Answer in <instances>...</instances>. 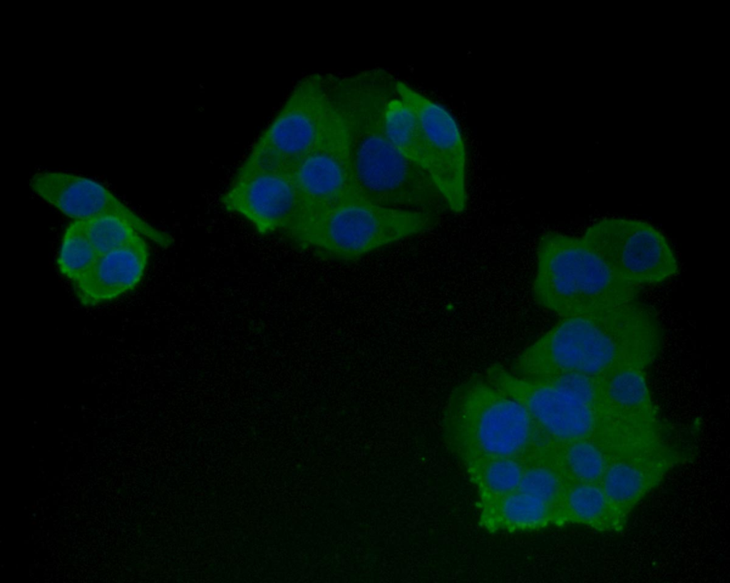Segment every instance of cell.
<instances>
[{"mask_svg":"<svg viewBox=\"0 0 730 583\" xmlns=\"http://www.w3.org/2000/svg\"><path fill=\"white\" fill-rule=\"evenodd\" d=\"M396 80L375 69L342 77L339 99L350 137L353 176L361 197L383 206L440 214L448 209L429 174L399 152L385 129Z\"/></svg>","mask_w":730,"mask_h":583,"instance_id":"obj_1","label":"cell"},{"mask_svg":"<svg viewBox=\"0 0 730 583\" xmlns=\"http://www.w3.org/2000/svg\"><path fill=\"white\" fill-rule=\"evenodd\" d=\"M659 327L637 302L605 311L562 317L514 359L513 372L540 378L574 372L602 377L644 369L658 354Z\"/></svg>","mask_w":730,"mask_h":583,"instance_id":"obj_2","label":"cell"},{"mask_svg":"<svg viewBox=\"0 0 730 583\" xmlns=\"http://www.w3.org/2000/svg\"><path fill=\"white\" fill-rule=\"evenodd\" d=\"M483 376L525 407L550 446L609 439L623 428L622 416L601 377L569 373L554 386L498 363L487 367Z\"/></svg>","mask_w":730,"mask_h":583,"instance_id":"obj_3","label":"cell"},{"mask_svg":"<svg viewBox=\"0 0 730 583\" xmlns=\"http://www.w3.org/2000/svg\"><path fill=\"white\" fill-rule=\"evenodd\" d=\"M443 436L465 463L489 458H525L548 445L525 407L488 381L473 376L450 392Z\"/></svg>","mask_w":730,"mask_h":583,"instance_id":"obj_4","label":"cell"},{"mask_svg":"<svg viewBox=\"0 0 730 583\" xmlns=\"http://www.w3.org/2000/svg\"><path fill=\"white\" fill-rule=\"evenodd\" d=\"M533 298L562 317L637 302L638 286L615 275L582 236L548 231L536 245Z\"/></svg>","mask_w":730,"mask_h":583,"instance_id":"obj_5","label":"cell"},{"mask_svg":"<svg viewBox=\"0 0 730 583\" xmlns=\"http://www.w3.org/2000/svg\"><path fill=\"white\" fill-rule=\"evenodd\" d=\"M337 76L314 74L294 88L259 135L234 177L286 173L329 132L341 117Z\"/></svg>","mask_w":730,"mask_h":583,"instance_id":"obj_6","label":"cell"},{"mask_svg":"<svg viewBox=\"0 0 730 583\" xmlns=\"http://www.w3.org/2000/svg\"><path fill=\"white\" fill-rule=\"evenodd\" d=\"M438 214L400 209L364 199L311 214L299 245L340 259H354L433 226Z\"/></svg>","mask_w":730,"mask_h":583,"instance_id":"obj_7","label":"cell"},{"mask_svg":"<svg viewBox=\"0 0 730 583\" xmlns=\"http://www.w3.org/2000/svg\"><path fill=\"white\" fill-rule=\"evenodd\" d=\"M582 237L615 275L634 285L659 283L678 272L665 236L647 222L604 219L590 226Z\"/></svg>","mask_w":730,"mask_h":583,"instance_id":"obj_8","label":"cell"},{"mask_svg":"<svg viewBox=\"0 0 730 583\" xmlns=\"http://www.w3.org/2000/svg\"><path fill=\"white\" fill-rule=\"evenodd\" d=\"M220 203L227 211L245 219L259 234L280 233L298 245L309 216L294 182L279 172L233 178Z\"/></svg>","mask_w":730,"mask_h":583,"instance_id":"obj_9","label":"cell"},{"mask_svg":"<svg viewBox=\"0 0 730 583\" xmlns=\"http://www.w3.org/2000/svg\"><path fill=\"white\" fill-rule=\"evenodd\" d=\"M341 110L339 120L314 149L283 173L299 191L309 216L363 199L353 176L350 137L341 106Z\"/></svg>","mask_w":730,"mask_h":583,"instance_id":"obj_10","label":"cell"},{"mask_svg":"<svg viewBox=\"0 0 730 583\" xmlns=\"http://www.w3.org/2000/svg\"><path fill=\"white\" fill-rule=\"evenodd\" d=\"M33 191L67 216L86 221L113 216L128 223L141 236L167 248L173 237L141 218L104 186L91 179L60 172L35 174L29 181Z\"/></svg>","mask_w":730,"mask_h":583,"instance_id":"obj_11","label":"cell"},{"mask_svg":"<svg viewBox=\"0 0 730 583\" xmlns=\"http://www.w3.org/2000/svg\"><path fill=\"white\" fill-rule=\"evenodd\" d=\"M396 91L416 115L436 152L440 169L436 186L448 209L457 214L464 211L468 204L467 157L456 121L442 106L406 83L397 80Z\"/></svg>","mask_w":730,"mask_h":583,"instance_id":"obj_12","label":"cell"},{"mask_svg":"<svg viewBox=\"0 0 730 583\" xmlns=\"http://www.w3.org/2000/svg\"><path fill=\"white\" fill-rule=\"evenodd\" d=\"M685 457L664 443L624 453L610 463L599 485L622 527L637 505Z\"/></svg>","mask_w":730,"mask_h":583,"instance_id":"obj_13","label":"cell"},{"mask_svg":"<svg viewBox=\"0 0 730 583\" xmlns=\"http://www.w3.org/2000/svg\"><path fill=\"white\" fill-rule=\"evenodd\" d=\"M149 258L150 249L143 236L100 256L86 275L72 285L76 298L83 305L91 307L130 292L141 281Z\"/></svg>","mask_w":730,"mask_h":583,"instance_id":"obj_14","label":"cell"},{"mask_svg":"<svg viewBox=\"0 0 730 583\" xmlns=\"http://www.w3.org/2000/svg\"><path fill=\"white\" fill-rule=\"evenodd\" d=\"M642 448L595 438L551 446L554 459L567 481L595 484L600 483L615 458Z\"/></svg>","mask_w":730,"mask_h":583,"instance_id":"obj_15","label":"cell"},{"mask_svg":"<svg viewBox=\"0 0 730 583\" xmlns=\"http://www.w3.org/2000/svg\"><path fill=\"white\" fill-rule=\"evenodd\" d=\"M385 129L390 142L403 154L421 166L435 184L439 177L436 152L416 115L396 93L385 110Z\"/></svg>","mask_w":730,"mask_h":583,"instance_id":"obj_16","label":"cell"},{"mask_svg":"<svg viewBox=\"0 0 730 583\" xmlns=\"http://www.w3.org/2000/svg\"><path fill=\"white\" fill-rule=\"evenodd\" d=\"M483 524L493 530H531L557 524V511L543 501L516 490L481 503Z\"/></svg>","mask_w":730,"mask_h":583,"instance_id":"obj_17","label":"cell"},{"mask_svg":"<svg viewBox=\"0 0 730 583\" xmlns=\"http://www.w3.org/2000/svg\"><path fill=\"white\" fill-rule=\"evenodd\" d=\"M565 523L583 525L599 531L623 528L599 484L567 480L557 518V524Z\"/></svg>","mask_w":730,"mask_h":583,"instance_id":"obj_18","label":"cell"},{"mask_svg":"<svg viewBox=\"0 0 730 583\" xmlns=\"http://www.w3.org/2000/svg\"><path fill=\"white\" fill-rule=\"evenodd\" d=\"M566 479L552 456L551 446H545L528 456L518 490L530 495L557 511L564 494Z\"/></svg>","mask_w":730,"mask_h":583,"instance_id":"obj_19","label":"cell"},{"mask_svg":"<svg viewBox=\"0 0 730 583\" xmlns=\"http://www.w3.org/2000/svg\"><path fill=\"white\" fill-rule=\"evenodd\" d=\"M525 458L495 457L466 463L479 492L481 503L518 490Z\"/></svg>","mask_w":730,"mask_h":583,"instance_id":"obj_20","label":"cell"},{"mask_svg":"<svg viewBox=\"0 0 730 583\" xmlns=\"http://www.w3.org/2000/svg\"><path fill=\"white\" fill-rule=\"evenodd\" d=\"M99 256L86 235L84 221L71 223L63 233L57 258L60 273L73 285L86 275Z\"/></svg>","mask_w":730,"mask_h":583,"instance_id":"obj_21","label":"cell"},{"mask_svg":"<svg viewBox=\"0 0 730 583\" xmlns=\"http://www.w3.org/2000/svg\"><path fill=\"white\" fill-rule=\"evenodd\" d=\"M83 221L86 235L100 256L116 251L141 236L130 224L113 216Z\"/></svg>","mask_w":730,"mask_h":583,"instance_id":"obj_22","label":"cell"}]
</instances>
